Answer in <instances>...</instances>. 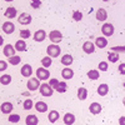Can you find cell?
<instances>
[{"label": "cell", "instance_id": "obj_3", "mask_svg": "<svg viewBox=\"0 0 125 125\" xmlns=\"http://www.w3.org/2000/svg\"><path fill=\"white\" fill-rule=\"evenodd\" d=\"M36 78L39 80H48L50 78V73H49V70L46 68L41 66V68L36 69Z\"/></svg>", "mask_w": 125, "mask_h": 125}, {"label": "cell", "instance_id": "obj_17", "mask_svg": "<svg viewBox=\"0 0 125 125\" xmlns=\"http://www.w3.org/2000/svg\"><path fill=\"white\" fill-rule=\"evenodd\" d=\"M106 45H108V40H106L105 36H99V38L95 39V46L103 49V48H105Z\"/></svg>", "mask_w": 125, "mask_h": 125}, {"label": "cell", "instance_id": "obj_28", "mask_svg": "<svg viewBox=\"0 0 125 125\" xmlns=\"http://www.w3.org/2000/svg\"><path fill=\"white\" fill-rule=\"evenodd\" d=\"M0 83H1L3 85H9L10 83H11V76L9 74H4L0 76Z\"/></svg>", "mask_w": 125, "mask_h": 125}, {"label": "cell", "instance_id": "obj_38", "mask_svg": "<svg viewBox=\"0 0 125 125\" xmlns=\"http://www.w3.org/2000/svg\"><path fill=\"white\" fill-rule=\"evenodd\" d=\"M111 51H115V53H125V46H113Z\"/></svg>", "mask_w": 125, "mask_h": 125}, {"label": "cell", "instance_id": "obj_27", "mask_svg": "<svg viewBox=\"0 0 125 125\" xmlns=\"http://www.w3.org/2000/svg\"><path fill=\"white\" fill-rule=\"evenodd\" d=\"M86 75H88V78H89L90 80H96V79H99V76H100V73H99L98 70H89Z\"/></svg>", "mask_w": 125, "mask_h": 125}, {"label": "cell", "instance_id": "obj_15", "mask_svg": "<svg viewBox=\"0 0 125 125\" xmlns=\"http://www.w3.org/2000/svg\"><path fill=\"white\" fill-rule=\"evenodd\" d=\"M64 123H65V125H73L75 123V115L73 113H66L65 115H64Z\"/></svg>", "mask_w": 125, "mask_h": 125}, {"label": "cell", "instance_id": "obj_7", "mask_svg": "<svg viewBox=\"0 0 125 125\" xmlns=\"http://www.w3.org/2000/svg\"><path fill=\"white\" fill-rule=\"evenodd\" d=\"M18 21H19V24H21V25H29L31 23V15L28 14V13L20 14L19 18H18Z\"/></svg>", "mask_w": 125, "mask_h": 125}, {"label": "cell", "instance_id": "obj_19", "mask_svg": "<svg viewBox=\"0 0 125 125\" xmlns=\"http://www.w3.org/2000/svg\"><path fill=\"white\" fill-rule=\"evenodd\" d=\"M16 14H18L16 9H15V8H13V6H9V8L5 10V13H4V15H5L8 19H13V18H15V16H16Z\"/></svg>", "mask_w": 125, "mask_h": 125}, {"label": "cell", "instance_id": "obj_30", "mask_svg": "<svg viewBox=\"0 0 125 125\" xmlns=\"http://www.w3.org/2000/svg\"><path fill=\"white\" fill-rule=\"evenodd\" d=\"M108 59L110 62H116L119 60V53H115V51H110L108 54Z\"/></svg>", "mask_w": 125, "mask_h": 125}, {"label": "cell", "instance_id": "obj_49", "mask_svg": "<svg viewBox=\"0 0 125 125\" xmlns=\"http://www.w3.org/2000/svg\"><path fill=\"white\" fill-rule=\"evenodd\" d=\"M124 88H125V81H124Z\"/></svg>", "mask_w": 125, "mask_h": 125}, {"label": "cell", "instance_id": "obj_33", "mask_svg": "<svg viewBox=\"0 0 125 125\" xmlns=\"http://www.w3.org/2000/svg\"><path fill=\"white\" fill-rule=\"evenodd\" d=\"M20 36H21V39H29V38L31 36V33H30V30H28V29L20 30Z\"/></svg>", "mask_w": 125, "mask_h": 125}, {"label": "cell", "instance_id": "obj_39", "mask_svg": "<svg viewBox=\"0 0 125 125\" xmlns=\"http://www.w3.org/2000/svg\"><path fill=\"white\" fill-rule=\"evenodd\" d=\"M40 6H41V1H40V0H31V8L39 9Z\"/></svg>", "mask_w": 125, "mask_h": 125}, {"label": "cell", "instance_id": "obj_26", "mask_svg": "<svg viewBox=\"0 0 125 125\" xmlns=\"http://www.w3.org/2000/svg\"><path fill=\"white\" fill-rule=\"evenodd\" d=\"M15 49L18 51H25L26 50V43L21 39V40H18L15 43Z\"/></svg>", "mask_w": 125, "mask_h": 125}, {"label": "cell", "instance_id": "obj_44", "mask_svg": "<svg viewBox=\"0 0 125 125\" xmlns=\"http://www.w3.org/2000/svg\"><path fill=\"white\" fill-rule=\"evenodd\" d=\"M3 43H4V39H3V36H1V35H0V46L3 45Z\"/></svg>", "mask_w": 125, "mask_h": 125}, {"label": "cell", "instance_id": "obj_46", "mask_svg": "<svg viewBox=\"0 0 125 125\" xmlns=\"http://www.w3.org/2000/svg\"><path fill=\"white\" fill-rule=\"evenodd\" d=\"M5 1H8V3H11V1H14V0H5Z\"/></svg>", "mask_w": 125, "mask_h": 125}, {"label": "cell", "instance_id": "obj_9", "mask_svg": "<svg viewBox=\"0 0 125 125\" xmlns=\"http://www.w3.org/2000/svg\"><path fill=\"white\" fill-rule=\"evenodd\" d=\"M14 30H15V25H14L13 23L5 21V23L3 24V31H4L5 34H13Z\"/></svg>", "mask_w": 125, "mask_h": 125}, {"label": "cell", "instance_id": "obj_31", "mask_svg": "<svg viewBox=\"0 0 125 125\" xmlns=\"http://www.w3.org/2000/svg\"><path fill=\"white\" fill-rule=\"evenodd\" d=\"M20 61H21V58H20L19 55H14L11 58H9L8 62H10L11 65H18V64H20Z\"/></svg>", "mask_w": 125, "mask_h": 125}, {"label": "cell", "instance_id": "obj_18", "mask_svg": "<svg viewBox=\"0 0 125 125\" xmlns=\"http://www.w3.org/2000/svg\"><path fill=\"white\" fill-rule=\"evenodd\" d=\"M35 109H36L38 113H46L48 111V105L44 101H38V103H35Z\"/></svg>", "mask_w": 125, "mask_h": 125}, {"label": "cell", "instance_id": "obj_20", "mask_svg": "<svg viewBox=\"0 0 125 125\" xmlns=\"http://www.w3.org/2000/svg\"><path fill=\"white\" fill-rule=\"evenodd\" d=\"M61 76L64 78V80H69L74 76V71H73L70 68H65L64 70L61 71Z\"/></svg>", "mask_w": 125, "mask_h": 125}, {"label": "cell", "instance_id": "obj_1", "mask_svg": "<svg viewBox=\"0 0 125 125\" xmlns=\"http://www.w3.org/2000/svg\"><path fill=\"white\" fill-rule=\"evenodd\" d=\"M46 53H48V56L50 58H58L61 53V49L58 44H51L46 48Z\"/></svg>", "mask_w": 125, "mask_h": 125}, {"label": "cell", "instance_id": "obj_22", "mask_svg": "<svg viewBox=\"0 0 125 125\" xmlns=\"http://www.w3.org/2000/svg\"><path fill=\"white\" fill-rule=\"evenodd\" d=\"M38 123H39V119L35 115H33V114L28 115L26 119H25V124L26 125H38Z\"/></svg>", "mask_w": 125, "mask_h": 125}, {"label": "cell", "instance_id": "obj_24", "mask_svg": "<svg viewBox=\"0 0 125 125\" xmlns=\"http://www.w3.org/2000/svg\"><path fill=\"white\" fill-rule=\"evenodd\" d=\"M49 121L50 123H56L58 120H59V118H60V115H59V113L56 111V110H51L50 113H49Z\"/></svg>", "mask_w": 125, "mask_h": 125}, {"label": "cell", "instance_id": "obj_14", "mask_svg": "<svg viewBox=\"0 0 125 125\" xmlns=\"http://www.w3.org/2000/svg\"><path fill=\"white\" fill-rule=\"evenodd\" d=\"M46 38V33H45V30H38L36 33L34 34V40L38 41V43H40V41H44Z\"/></svg>", "mask_w": 125, "mask_h": 125}, {"label": "cell", "instance_id": "obj_4", "mask_svg": "<svg viewBox=\"0 0 125 125\" xmlns=\"http://www.w3.org/2000/svg\"><path fill=\"white\" fill-rule=\"evenodd\" d=\"M40 80L36 78H31V79H29V81L26 83V86H28V90H30V91H35L36 89H39L40 88Z\"/></svg>", "mask_w": 125, "mask_h": 125}, {"label": "cell", "instance_id": "obj_45", "mask_svg": "<svg viewBox=\"0 0 125 125\" xmlns=\"http://www.w3.org/2000/svg\"><path fill=\"white\" fill-rule=\"evenodd\" d=\"M23 95H24V96H29V95H30V93L25 91V93H23Z\"/></svg>", "mask_w": 125, "mask_h": 125}, {"label": "cell", "instance_id": "obj_12", "mask_svg": "<svg viewBox=\"0 0 125 125\" xmlns=\"http://www.w3.org/2000/svg\"><path fill=\"white\" fill-rule=\"evenodd\" d=\"M20 73H21L23 76L29 78V76H31V74H33V68H31L29 64H25V65L21 66V70H20Z\"/></svg>", "mask_w": 125, "mask_h": 125}, {"label": "cell", "instance_id": "obj_37", "mask_svg": "<svg viewBox=\"0 0 125 125\" xmlns=\"http://www.w3.org/2000/svg\"><path fill=\"white\" fill-rule=\"evenodd\" d=\"M108 68H109L108 62H105V61L99 62V70H101V71H106V70H108Z\"/></svg>", "mask_w": 125, "mask_h": 125}, {"label": "cell", "instance_id": "obj_35", "mask_svg": "<svg viewBox=\"0 0 125 125\" xmlns=\"http://www.w3.org/2000/svg\"><path fill=\"white\" fill-rule=\"evenodd\" d=\"M19 120H20V116L18 115V114H10L9 115V121L10 123H19Z\"/></svg>", "mask_w": 125, "mask_h": 125}, {"label": "cell", "instance_id": "obj_41", "mask_svg": "<svg viewBox=\"0 0 125 125\" xmlns=\"http://www.w3.org/2000/svg\"><path fill=\"white\" fill-rule=\"evenodd\" d=\"M8 68V62L4 60H0V71H5Z\"/></svg>", "mask_w": 125, "mask_h": 125}, {"label": "cell", "instance_id": "obj_32", "mask_svg": "<svg viewBox=\"0 0 125 125\" xmlns=\"http://www.w3.org/2000/svg\"><path fill=\"white\" fill-rule=\"evenodd\" d=\"M41 65H43L44 68H49L51 65V58L50 56H45L41 59Z\"/></svg>", "mask_w": 125, "mask_h": 125}, {"label": "cell", "instance_id": "obj_48", "mask_svg": "<svg viewBox=\"0 0 125 125\" xmlns=\"http://www.w3.org/2000/svg\"><path fill=\"white\" fill-rule=\"evenodd\" d=\"M103 1H109V0H103Z\"/></svg>", "mask_w": 125, "mask_h": 125}, {"label": "cell", "instance_id": "obj_8", "mask_svg": "<svg viewBox=\"0 0 125 125\" xmlns=\"http://www.w3.org/2000/svg\"><path fill=\"white\" fill-rule=\"evenodd\" d=\"M3 54H4L5 56H8V58L14 56V55H15V48H14L11 44H6L5 48H4V50H3Z\"/></svg>", "mask_w": 125, "mask_h": 125}, {"label": "cell", "instance_id": "obj_36", "mask_svg": "<svg viewBox=\"0 0 125 125\" xmlns=\"http://www.w3.org/2000/svg\"><path fill=\"white\" fill-rule=\"evenodd\" d=\"M73 19L75 20V21H80V20L83 19V13H80V11H74L73 13Z\"/></svg>", "mask_w": 125, "mask_h": 125}, {"label": "cell", "instance_id": "obj_34", "mask_svg": "<svg viewBox=\"0 0 125 125\" xmlns=\"http://www.w3.org/2000/svg\"><path fill=\"white\" fill-rule=\"evenodd\" d=\"M23 106H24V109H25V110H30L31 108L34 106V104H33V100H30V99H26V100L24 101V104H23Z\"/></svg>", "mask_w": 125, "mask_h": 125}, {"label": "cell", "instance_id": "obj_43", "mask_svg": "<svg viewBox=\"0 0 125 125\" xmlns=\"http://www.w3.org/2000/svg\"><path fill=\"white\" fill-rule=\"evenodd\" d=\"M119 124L120 125H125V116H120L119 118Z\"/></svg>", "mask_w": 125, "mask_h": 125}, {"label": "cell", "instance_id": "obj_23", "mask_svg": "<svg viewBox=\"0 0 125 125\" xmlns=\"http://www.w3.org/2000/svg\"><path fill=\"white\" fill-rule=\"evenodd\" d=\"M109 93V86L108 84H100L99 88H98V94L100 96H105L106 94Z\"/></svg>", "mask_w": 125, "mask_h": 125}, {"label": "cell", "instance_id": "obj_16", "mask_svg": "<svg viewBox=\"0 0 125 125\" xmlns=\"http://www.w3.org/2000/svg\"><path fill=\"white\" fill-rule=\"evenodd\" d=\"M0 110H1V113H4V114H10V113L13 111V104L5 101V103L1 104V106H0Z\"/></svg>", "mask_w": 125, "mask_h": 125}, {"label": "cell", "instance_id": "obj_21", "mask_svg": "<svg viewBox=\"0 0 125 125\" xmlns=\"http://www.w3.org/2000/svg\"><path fill=\"white\" fill-rule=\"evenodd\" d=\"M73 62H74V59H73V56H71L70 54H65L64 56L61 58V64H62V65H65V66L71 65Z\"/></svg>", "mask_w": 125, "mask_h": 125}, {"label": "cell", "instance_id": "obj_25", "mask_svg": "<svg viewBox=\"0 0 125 125\" xmlns=\"http://www.w3.org/2000/svg\"><path fill=\"white\" fill-rule=\"evenodd\" d=\"M88 98V90L85 88H79L78 89V99L79 100H85Z\"/></svg>", "mask_w": 125, "mask_h": 125}, {"label": "cell", "instance_id": "obj_40", "mask_svg": "<svg viewBox=\"0 0 125 125\" xmlns=\"http://www.w3.org/2000/svg\"><path fill=\"white\" fill-rule=\"evenodd\" d=\"M58 84H59V80H58V79H50V80H49V85L53 88V89H55Z\"/></svg>", "mask_w": 125, "mask_h": 125}, {"label": "cell", "instance_id": "obj_42", "mask_svg": "<svg viewBox=\"0 0 125 125\" xmlns=\"http://www.w3.org/2000/svg\"><path fill=\"white\" fill-rule=\"evenodd\" d=\"M119 73L121 75H125V62H123V64L119 65Z\"/></svg>", "mask_w": 125, "mask_h": 125}, {"label": "cell", "instance_id": "obj_2", "mask_svg": "<svg viewBox=\"0 0 125 125\" xmlns=\"http://www.w3.org/2000/svg\"><path fill=\"white\" fill-rule=\"evenodd\" d=\"M39 90H40V94L43 96H51L53 95V88H51L48 83H43V84L40 85V88H39Z\"/></svg>", "mask_w": 125, "mask_h": 125}, {"label": "cell", "instance_id": "obj_47", "mask_svg": "<svg viewBox=\"0 0 125 125\" xmlns=\"http://www.w3.org/2000/svg\"><path fill=\"white\" fill-rule=\"evenodd\" d=\"M123 104H124V105H125V98L123 99Z\"/></svg>", "mask_w": 125, "mask_h": 125}, {"label": "cell", "instance_id": "obj_6", "mask_svg": "<svg viewBox=\"0 0 125 125\" xmlns=\"http://www.w3.org/2000/svg\"><path fill=\"white\" fill-rule=\"evenodd\" d=\"M49 39H50L51 43L58 44V43H60L61 39H62V34L60 33L59 30H53V31L49 34Z\"/></svg>", "mask_w": 125, "mask_h": 125}, {"label": "cell", "instance_id": "obj_11", "mask_svg": "<svg viewBox=\"0 0 125 125\" xmlns=\"http://www.w3.org/2000/svg\"><path fill=\"white\" fill-rule=\"evenodd\" d=\"M89 110L91 114H94V115H98V114L101 113V105L99 103H91L90 106H89Z\"/></svg>", "mask_w": 125, "mask_h": 125}, {"label": "cell", "instance_id": "obj_5", "mask_svg": "<svg viewBox=\"0 0 125 125\" xmlns=\"http://www.w3.org/2000/svg\"><path fill=\"white\" fill-rule=\"evenodd\" d=\"M101 33L104 36H111L114 34V25L110 24V23H105L103 26H101Z\"/></svg>", "mask_w": 125, "mask_h": 125}, {"label": "cell", "instance_id": "obj_29", "mask_svg": "<svg viewBox=\"0 0 125 125\" xmlns=\"http://www.w3.org/2000/svg\"><path fill=\"white\" fill-rule=\"evenodd\" d=\"M66 89H68V85H66V83H64V81H59V84L55 88V90L58 93H65Z\"/></svg>", "mask_w": 125, "mask_h": 125}, {"label": "cell", "instance_id": "obj_13", "mask_svg": "<svg viewBox=\"0 0 125 125\" xmlns=\"http://www.w3.org/2000/svg\"><path fill=\"white\" fill-rule=\"evenodd\" d=\"M83 50H84L86 54H93L94 50H95V45H94V43H91V41H86V43L83 44Z\"/></svg>", "mask_w": 125, "mask_h": 125}, {"label": "cell", "instance_id": "obj_10", "mask_svg": "<svg viewBox=\"0 0 125 125\" xmlns=\"http://www.w3.org/2000/svg\"><path fill=\"white\" fill-rule=\"evenodd\" d=\"M108 19V13H106V10L105 9H98V11H96V20H99V21H105V20Z\"/></svg>", "mask_w": 125, "mask_h": 125}]
</instances>
